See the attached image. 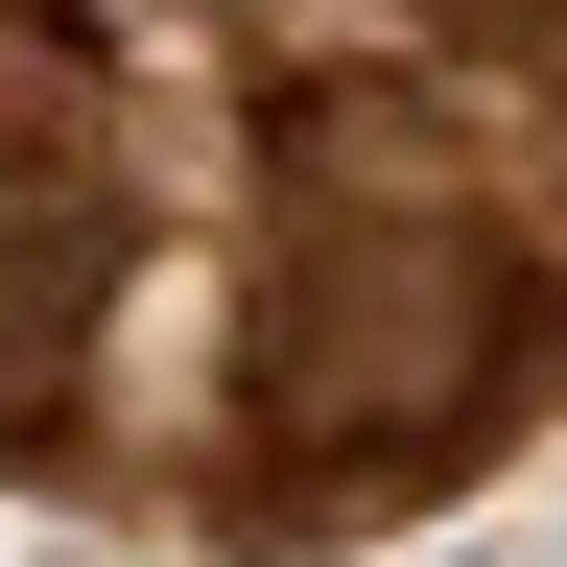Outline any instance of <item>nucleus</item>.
Returning <instances> with one entry per match:
<instances>
[{"instance_id": "obj_1", "label": "nucleus", "mask_w": 567, "mask_h": 567, "mask_svg": "<svg viewBox=\"0 0 567 567\" xmlns=\"http://www.w3.org/2000/svg\"><path fill=\"white\" fill-rule=\"evenodd\" d=\"M567 379L544 237L450 166L402 71H308L260 118V308H237V496L260 520H354V496L496 450Z\"/></svg>"}, {"instance_id": "obj_2", "label": "nucleus", "mask_w": 567, "mask_h": 567, "mask_svg": "<svg viewBox=\"0 0 567 567\" xmlns=\"http://www.w3.org/2000/svg\"><path fill=\"white\" fill-rule=\"evenodd\" d=\"M95 308H118V118L95 71L0 48V450H71Z\"/></svg>"}]
</instances>
